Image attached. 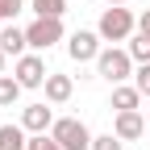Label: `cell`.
Here are the masks:
<instances>
[{
	"mask_svg": "<svg viewBox=\"0 0 150 150\" xmlns=\"http://www.w3.org/2000/svg\"><path fill=\"white\" fill-rule=\"evenodd\" d=\"M0 150H29L25 125H0Z\"/></svg>",
	"mask_w": 150,
	"mask_h": 150,
	"instance_id": "12",
	"label": "cell"
},
{
	"mask_svg": "<svg viewBox=\"0 0 150 150\" xmlns=\"http://www.w3.org/2000/svg\"><path fill=\"white\" fill-rule=\"evenodd\" d=\"M21 8H25V0H0V21H13Z\"/></svg>",
	"mask_w": 150,
	"mask_h": 150,
	"instance_id": "16",
	"label": "cell"
},
{
	"mask_svg": "<svg viewBox=\"0 0 150 150\" xmlns=\"http://www.w3.org/2000/svg\"><path fill=\"white\" fill-rule=\"evenodd\" d=\"M71 92H75L71 75H46V100H50V104H67Z\"/></svg>",
	"mask_w": 150,
	"mask_h": 150,
	"instance_id": "9",
	"label": "cell"
},
{
	"mask_svg": "<svg viewBox=\"0 0 150 150\" xmlns=\"http://www.w3.org/2000/svg\"><path fill=\"white\" fill-rule=\"evenodd\" d=\"M29 150H63V146L54 142V138H46V134H33L29 138Z\"/></svg>",
	"mask_w": 150,
	"mask_h": 150,
	"instance_id": "18",
	"label": "cell"
},
{
	"mask_svg": "<svg viewBox=\"0 0 150 150\" xmlns=\"http://www.w3.org/2000/svg\"><path fill=\"white\" fill-rule=\"evenodd\" d=\"M138 100H142L138 88H125V83L112 88V108H117V112H138Z\"/></svg>",
	"mask_w": 150,
	"mask_h": 150,
	"instance_id": "11",
	"label": "cell"
},
{
	"mask_svg": "<svg viewBox=\"0 0 150 150\" xmlns=\"http://www.w3.org/2000/svg\"><path fill=\"white\" fill-rule=\"evenodd\" d=\"M92 150H121V138H117V134H104V138H92Z\"/></svg>",
	"mask_w": 150,
	"mask_h": 150,
	"instance_id": "17",
	"label": "cell"
},
{
	"mask_svg": "<svg viewBox=\"0 0 150 150\" xmlns=\"http://www.w3.org/2000/svg\"><path fill=\"white\" fill-rule=\"evenodd\" d=\"M108 4H125V0H108Z\"/></svg>",
	"mask_w": 150,
	"mask_h": 150,
	"instance_id": "22",
	"label": "cell"
},
{
	"mask_svg": "<svg viewBox=\"0 0 150 150\" xmlns=\"http://www.w3.org/2000/svg\"><path fill=\"white\" fill-rule=\"evenodd\" d=\"M21 125H25V134H46V125H54V112L46 104H29L21 112Z\"/></svg>",
	"mask_w": 150,
	"mask_h": 150,
	"instance_id": "8",
	"label": "cell"
},
{
	"mask_svg": "<svg viewBox=\"0 0 150 150\" xmlns=\"http://www.w3.org/2000/svg\"><path fill=\"white\" fill-rule=\"evenodd\" d=\"M129 59L134 63H150V33L146 29H138L134 38H129Z\"/></svg>",
	"mask_w": 150,
	"mask_h": 150,
	"instance_id": "13",
	"label": "cell"
},
{
	"mask_svg": "<svg viewBox=\"0 0 150 150\" xmlns=\"http://www.w3.org/2000/svg\"><path fill=\"white\" fill-rule=\"evenodd\" d=\"M25 38L33 50H50L54 42H63V17H38L33 25H25Z\"/></svg>",
	"mask_w": 150,
	"mask_h": 150,
	"instance_id": "4",
	"label": "cell"
},
{
	"mask_svg": "<svg viewBox=\"0 0 150 150\" xmlns=\"http://www.w3.org/2000/svg\"><path fill=\"white\" fill-rule=\"evenodd\" d=\"M146 100H150V92H146Z\"/></svg>",
	"mask_w": 150,
	"mask_h": 150,
	"instance_id": "23",
	"label": "cell"
},
{
	"mask_svg": "<svg viewBox=\"0 0 150 150\" xmlns=\"http://www.w3.org/2000/svg\"><path fill=\"white\" fill-rule=\"evenodd\" d=\"M100 38H108V42H125L129 33H134V13H129L125 4H108L100 13V25H96Z\"/></svg>",
	"mask_w": 150,
	"mask_h": 150,
	"instance_id": "1",
	"label": "cell"
},
{
	"mask_svg": "<svg viewBox=\"0 0 150 150\" xmlns=\"http://www.w3.org/2000/svg\"><path fill=\"white\" fill-rule=\"evenodd\" d=\"M0 75H4V50H0Z\"/></svg>",
	"mask_w": 150,
	"mask_h": 150,
	"instance_id": "21",
	"label": "cell"
},
{
	"mask_svg": "<svg viewBox=\"0 0 150 150\" xmlns=\"http://www.w3.org/2000/svg\"><path fill=\"white\" fill-rule=\"evenodd\" d=\"M17 83L21 88H46V63H42V54H21V59H17Z\"/></svg>",
	"mask_w": 150,
	"mask_h": 150,
	"instance_id": "5",
	"label": "cell"
},
{
	"mask_svg": "<svg viewBox=\"0 0 150 150\" xmlns=\"http://www.w3.org/2000/svg\"><path fill=\"white\" fill-rule=\"evenodd\" d=\"M38 17H63L67 13V0H29Z\"/></svg>",
	"mask_w": 150,
	"mask_h": 150,
	"instance_id": "15",
	"label": "cell"
},
{
	"mask_svg": "<svg viewBox=\"0 0 150 150\" xmlns=\"http://www.w3.org/2000/svg\"><path fill=\"white\" fill-rule=\"evenodd\" d=\"M50 138L59 142L63 150H92V134H88V125H83L79 117L54 121V125H50Z\"/></svg>",
	"mask_w": 150,
	"mask_h": 150,
	"instance_id": "2",
	"label": "cell"
},
{
	"mask_svg": "<svg viewBox=\"0 0 150 150\" xmlns=\"http://www.w3.org/2000/svg\"><path fill=\"white\" fill-rule=\"evenodd\" d=\"M17 96H21V83H17L13 75H0V108H4V104H17Z\"/></svg>",
	"mask_w": 150,
	"mask_h": 150,
	"instance_id": "14",
	"label": "cell"
},
{
	"mask_svg": "<svg viewBox=\"0 0 150 150\" xmlns=\"http://www.w3.org/2000/svg\"><path fill=\"white\" fill-rule=\"evenodd\" d=\"M25 46H29L25 29H17V25H4V29H0V50H4V54H17V59H21Z\"/></svg>",
	"mask_w": 150,
	"mask_h": 150,
	"instance_id": "10",
	"label": "cell"
},
{
	"mask_svg": "<svg viewBox=\"0 0 150 150\" xmlns=\"http://www.w3.org/2000/svg\"><path fill=\"white\" fill-rule=\"evenodd\" d=\"M67 54L75 63H92V59H100V33H88V29H75L67 38Z\"/></svg>",
	"mask_w": 150,
	"mask_h": 150,
	"instance_id": "6",
	"label": "cell"
},
{
	"mask_svg": "<svg viewBox=\"0 0 150 150\" xmlns=\"http://www.w3.org/2000/svg\"><path fill=\"white\" fill-rule=\"evenodd\" d=\"M138 29H146V33H150V8L142 13V21H138Z\"/></svg>",
	"mask_w": 150,
	"mask_h": 150,
	"instance_id": "20",
	"label": "cell"
},
{
	"mask_svg": "<svg viewBox=\"0 0 150 150\" xmlns=\"http://www.w3.org/2000/svg\"><path fill=\"white\" fill-rule=\"evenodd\" d=\"M134 88H138V92H150V63H142V67L134 71Z\"/></svg>",
	"mask_w": 150,
	"mask_h": 150,
	"instance_id": "19",
	"label": "cell"
},
{
	"mask_svg": "<svg viewBox=\"0 0 150 150\" xmlns=\"http://www.w3.org/2000/svg\"><path fill=\"white\" fill-rule=\"evenodd\" d=\"M96 71L104 75L108 83H125L129 75H134V59H129V50H100V59H96Z\"/></svg>",
	"mask_w": 150,
	"mask_h": 150,
	"instance_id": "3",
	"label": "cell"
},
{
	"mask_svg": "<svg viewBox=\"0 0 150 150\" xmlns=\"http://www.w3.org/2000/svg\"><path fill=\"white\" fill-rule=\"evenodd\" d=\"M112 134H117L121 142H134L146 134V121H142V112H117V121H112Z\"/></svg>",
	"mask_w": 150,
	"mask_h": 150,
	"instance_id": "7",
	"label": "cell"
}]
</instances>
